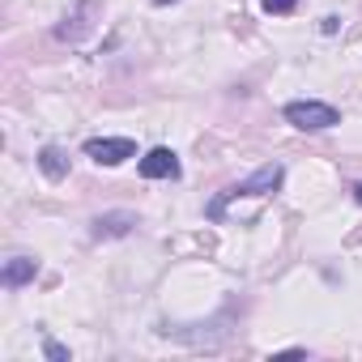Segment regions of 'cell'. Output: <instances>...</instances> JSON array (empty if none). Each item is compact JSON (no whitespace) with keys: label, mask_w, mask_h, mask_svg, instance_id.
<instances>
[{"label":"cell","mask_w":362,"mask_h":362,"mask_svg":"<svg viewBox=\"0 0 362 362\" xmlns=\"http://www.w3.org/2000/svg\"><path fill=\"white\" fill-rule=\"evenodd\" d=\"M98 9H103V0H77V9H73V13H64V22L56 26V39H60V43H77V39L94 26L90 18H94Z\"/></svg>","instance_id":"4"},{"label":"cell","mask_w":362,"mask_h":362,"mask_svg":"<svg viewBox=\"0 0 362 362\" xmlns=\"http://www.w3.org/2000/svg\"><path fill=\"white\" fill-rule=\"evenodd\" d=\"M136 226H141L136 214H128V209H111V214H98V218L90 222V235H94V239H128Z\"/></svg>","instance_id":"5"},{"label":"cell","mask_w":362,"mask_h":362,"mask_svg":"<svg viewBox=\"0 0 362 362\" xmlns=\"http://www.w3.org/2000/svg\"><path fill=\"white\" fill-rule=\"evenodd\" d=\"M349 192H354V201H358V205H362V184H354V188H349Z\"/></svg>","instance_id":"11"},{"label":"cell","mask_w":362,"mask_h":362,"mask_svg":"<svg viewBox=\"0 0 362 362\" xmlns=\"http://www.w3.org/2000/svg\"><path fill=\"white\" fill-rule=\"evenodd\" d=\"M260 9L281 18V13H294V9H298V0H260Z\"/></svg>","instance_id":"9"},{"label":"cell","mask_w":362,"mask_h":362,"mask_svg":"<svg viewBox=\"0 0 362 362\" xmlns=\"http://www.w3.org/2000/svg\"><path fill=\"white\" fill-rule=\"evenodd\" d=\"M281 184H286V166H281V162H264V166H256L247 179H239V184H230L226 192H218L205 214H209L214 222H222V214H226L230 201H243V197H273Z\"/></svg>","instance_id":"1"},{"label":"cell","mask_w":362,"mask_h":362,"mask_svg":"<svg viewBox=\"0 0 362 362\" xmlns=\"http://www.w3.org/2000/svg\"><path fill=\"white\" fill-rule=\"evenodd\" d=\"M86 158H94L98 166H119V162L136 158V141L132 136H90Z\"/></svg>","instance_id":"3"},{"label":"cell","mask_w":362,"mask_h":362,"mask_svg":"<svg viewBox=\"0 0 362 362\" xmlns=\"http://www.w3.org/2000/svg\"><path fill=\"white\" fill-rule=\"evenodd\" d=\"M136 170H141V179H179V158H175V149L158 145L136 162Z\"/></svg>","instance_id":"6"},{"label":"cell","mask_w":362,"mask_h":362,"mask_svg":"<svg viewBox=\"0 0 362 362\" xmlns=\"http://www.w3.org/2000/svg\"><path fill=\"white\" fill-rule=\"evenodd\" d=\"M286 124L303 128V132H324V128H337L341 124V111L332 103H320V98H294L281 107Z\"/></svg>","instance_id":"2"},{"label":"cell","mask_w":362,"mask_h":362,"mask_svg":"<svg viewBox=\"0 0 362 362\" xmlns=\"http://www.w3.org/2000/svg\"><path fill=\"white\" fill-rule=\"evenodd\" d=\"M35 277H39V260L35 256H9L5 269H0V286H5V290H22Z\"/></svg>","instance_id":"7"},{"label":"cell","mask_w":362,"mask_h":362,"mask_svg":"<svg viewBox=\"0 0 362 362\" xmlns=\"http://www.w3.org/2000/svg\"><path fill=\"white\" fill-rule=\"evenodd\" d=\"M153 5H175V0H153Z\"/></svg>","instance_id":"12"},{"label":"cell","mask_w":362,"mask_h":362,"mask_svg":"<svg viewBox=\"0 0 362 362\" xmlns=\"http://www.w3.org/2000/svg\"><path fill=\"white\" fill-rule=\"evenodd\" d=\"M43 354H47L52 362H69V358H73V354H69V345H60V341H52V337L43 341Z\"/></svg>","instance_id":"10"},{"label":"cell","mask_w":362,"mask_h":362,"mask_svg":"<svg viewBox=\"0 0 362 362\" xmlns=\"http://www.w3.org/2000/svg\"><path fill=\"white\" fill-rule=\"evenodd\" d=\"M39 170H43L47 179H64V175H69L64 149H60V145H43V149H39Z\"/></svg>","instance_id":"8"}]
</instances>
